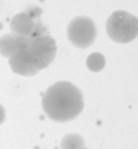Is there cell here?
I'll return each instance as SVG.
<instances>
[{"label": "cell", "instance_id": "obj_11", "mask_svg": "<svg viewBox=\"0 0 138 149\" xmlns=\"http://www.w3.org/2000/svg\"><path fill=\"white\" fill-rule=\"evenodd\" d=\"M83 149H87V148H83Z\"/></svg>", "mask_w": 138, "mask_h": 149}, {"label": "cell", "instance_id": "obj_7", "mask_svg": "<svg viewBox=\"0 0 138 149\" xmlns=\"http://www.w3.org/2000/svg\"><path fill=\"white\" fill-rule=\"evenodd\" d=\"M31 37H19L15 34H6L0 37V55L5 58H11L15 53H18L21 48H24L29 43Z\"/></svg>", "mask_w": 138, "mask_h": 149}, {"label": "cell", "instance_id": "obj_10", "mask_svg": "<svg viewBox=\"0 0 138 149\" xmlns=\"http://www.w3.org/2000/svg\"><path fill=\"white\" fill-rule=\"evenodd\" d=\"M5 119H6V112H5V107L0 104V125H2L3 122H5Z\"/></svg>", "mask_w": 138, "mask_h": 149}, {"label": "cell", "instance_id": "obj_2", "mask_svg": "<svg viewBox=\"0 0 138 149\" xmlns=\"http://www.w3.org/2000/svg\"><path fill=\"white\" fill-rule=\"evenodd\" d=\"M106 32L116 43H128L138 37V18L124 10L111 13L106 21Z\"/></svg>", "mask_w": 138, "mask_h": 149}, {"label": "cell", "instance_id": "obj_3", "mask_svg": "<svg viewBox=\"0 0 138 149\" xmlns=\"http://www.w3.org/2000/svg\"><path fill=\"white\" fill-rule=\"evenodd\" d=\"M26 50L29 52L31 58L34 59L39 71L48 68L53 63L58 52L56 42L48 34H43V36H39V37H31L29 43L26 45Z\"/></svg>", "mask_w": 138, "mask_h": 149}, {"label": "cell", "instance_id": "obj_4", "mask_svg": "<svg viewBox=\"0 0 138 149\" xmlns=\"http://www.w3.org/2000/svg\"><path fill=\"white\" fill-rule=\"evenodd\" d=\"M67 39L77 48H88L96 39V24L88 16H76L67 24Z\"/></svg>", "mask_w": 138, "mask_h": 149}, {"label": "cell", "instance_id": "obj_1", "mask_svg": "<svg viewBox=\"0 0 138 149\" xmlns=\"http://www.w3.org/2000/svg\"><path fill=\"white\" fill-rule=\"evenodd\" d=\"M42 107L55 122H69L83 109L82 91L71 82H56L45 91Z\"/></svg>", "mask_w": 138, "mask_h": 149}, {"label": "cell", "instance_id": "obj_6", "mask_svg": "<svg viewBox=\"0 0 138 149\" xmlns=\"http://www.w3.org/2000/svg\"><path fill=\"white\" fill-rule=\"evenodd\" d=\"M35 21L34 18L29 13H18L11 18V23H10V27H11V34L19 37H32L35 29Z\"/></svg>", "mask_w": 138, "mask_h": 149}, {"label": "cell", "instance_id": "obj_5", "mask_svg": "<svg viewBox=\"0 0 138 149\" xmlns=\"http://www.w3.org/2000/svg\"><path fill=\"white\" fill-rule=\"evenodd\" d=\"M8 64L15 74L22 75V77H32L39 72L37 66H35L34 59L31 58L29 52L26 50V47L21 48L18 53H15L11 58H8Z\"/></svg>", "mask_w": 138, "mask_h": 149}, {"label": "cell", "instance_id": "obj_9", "mask_svg": "<svg viewBox=\"0 0 138 149\" xmlns=\"http://www.w3.org/2000/svg\"><path fill=\"white\" fill-rule=\"evenodd\" d=\"M85 64H87V68H88V71L99 72V71H103L104 66H106V58L101 55V53L95 52V53H92V55L87 56Z\"/></svg>", "mask_w": 138, "mask_h": 149}, {"label": "cell", "instance_id": "obj_8", "mask_svg": "<svg viewBox=\"0 0 138 149\" xmlns=\"http://www.w3.org/2000/svg\"><path fill=\"white\" fill-rule=\"evenodd\" d=\"M85 148V141L80 135L77 133H69L61 139L60 149H83Z\"/></svg>", "mask_w": 138, "mask_h": 149}]
</instances>
